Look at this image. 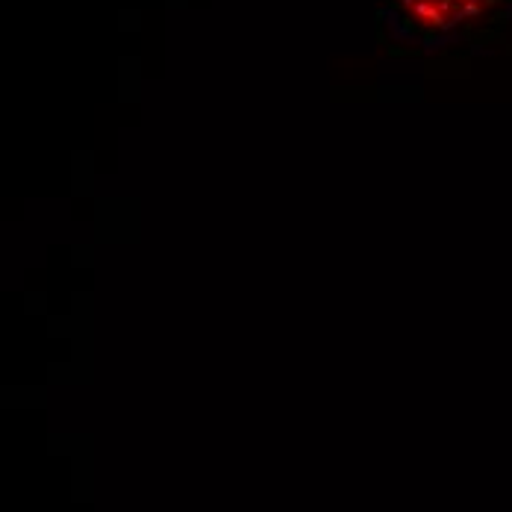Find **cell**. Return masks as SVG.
Returning a JSON list of instances; mask_svg holds the SVG:
<instances>
[{
    "mask_svg": "<svg viewBox=\"0 0 512 512\" xmlns=\"http://www.w3.org/2000/svg\"><path fill=\"white\" fill-rule=\"evenodd\" d=\"M501 3L504 0H398L407 21L436 36L460 30L477 18H486Z\"/></svg>",
    "mask_w": 512,
    "mask_h": 512,
    "instance_id": "cell-1",
    "label": "cell"
}]
</instances>
